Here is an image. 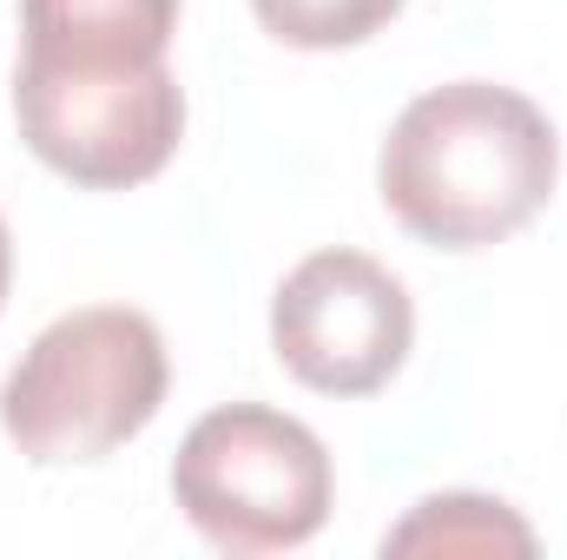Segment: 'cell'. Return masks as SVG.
I'll return each instance as SVG.
<instances>
[{
	"label": "cell",
	"mask_w": 567,
	"mask_h": 560,
	"mask_svg": "<svg viewBox=\"0 0 567 560\" xmlns=\"http://www.w3.org/2000/svg\"><path fill=\"white\" fill-rule=\"evenodd\" d=\"M178 33V0H20V66L126 73L158 66Z\"/></svg>",
	"instance_id": "6"
},
{
	"label": "cell",
	"mask_w": 567,
	"mask_h": 560,
	"mask_svg": "<svg viewBox=\"0 0 567 560\" xmlns=\"http://www.w3.org/2000/svg\"><path fill=\"white\" fill-rule=\"evenodd\" d=\"M165 390L172 363L158 323L126 303H93L66 310L20 350L0 383V428L40 468L100 462L158 416Z\"/></svg>",
	"instance_id": "2"
},
{
	"label": "cell",
	"mask_w": 567,
	"mask_h": 560,
	"mask_svg": "<svg viewBox=\"0 0 567 560\" xmlns=\"http://www.w3.org/2000/svg\"><path fill=\"white\" fill-rule=\"evenodd\" d=\"M330 448L284 409L225 403L172 455V501L225 554H284L330 521Z\"/></svg>",
	"instance_id": "3"
},
{
	"label": "cell",
	"mask_w": 567,
	"mask_h": 560,
	"mask_svg": "<svg viewBox=\"0 0 567 560\" xmlns=\"http://www.w3.org/2000/svg\"><path fill=\"white\" fill-rule=\"evenodd\" d=\"M251 13L284 46L337 53V46H363L370 33H383L403 13V0H251Z\"/></svg>",
	"instance_id": "8"
},
{
	"label": "cell",
	"mask_w": 567,
	"mask_h": 560,
	"mask_svg": "<svg viewBox=\"0 0 567 560\" xmlns=\"http://www.w3.org/2000/svg\"><path fill=\"white\" fill-rule=\"evenodd\" d=\"M7 278H13V238H7V218H0V303H7Z\"/></svg>",
	"instance_id": "9"
},
{
	"label": "cell",
	"mask_w": 567,
	"mask_h": 560,
	"mask_svg": "<svg viewBox=\"0 0 567 560\" xmlns=\"http://www.w3.org/2000/svg\"><path fill=\"white\" fill-rule=\"evenodd\" d=\"M416 343V303L363 251H310L271 297V350L317 396H377Z\"/></svg>",
	"instance_id": "5"
},
{
	"label": "cell",
	"mask_w": 567,
	"mask_h": 560,
	"mask_svg": "<svg viewBox=\"0 0 567 560\" xmlns=\"http://www.w3.org/2000/svg\"><path fill=\"white\" fill-rule=\"evenodd\" d=\"M383 554H535V528L488 495H429L403 528H390Z\"/></svg>",
	"instance_id": "7"
},
{
	"label": "cell",
	"mask_w": 567,
	"mask_h": 560,
	"mask_svg": "<svg viewBox=\"0 0 567 560\" xmlns=\"http://www.w3.org/2000/svg\"><path fill=\"white\" fill-rule=\"evenodd\" d=\"M13 120L47 172L80 191H133L172 165L185 139V93L165 60L126 73L13 66Z\"/></svg>",
	"instance_id": "4"
},
{
	"label": "cell",
	"mask_w": 567,
	"mask_h": 560,
	"mask_svg": "<svg viewBox=\"0 0 567 560\" xmlns=\"http://www.w3.org/2000/svg\"><path fill=\"white\" fill-rule=\"evenodd\" d=\"M561 178L548 113L495 80H455L410 100L377 152L390 218L435 251H482L515 238Z\"/></svg>",
	"instance_id": "1"
}]
</instances>
